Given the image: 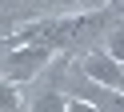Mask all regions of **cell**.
I'll return each mask as SVG.
<instances>
[{
	"instance_id": "cell-1",
	"label": "cell",
	"mask_w": 124,
	"mask_h": 112,
	"mask_svg": "<svg viewBox=\"0 0 124 112\" xmlns=\"http://www.w3.org/2000/svg\"><path fill=\"white\" fill-rule=\"evenodd\" d=\"M112 32V12L108 8H92V12H64V16H36L24 28H12L4 48L20 44H44V48H88L92 40Z\"/></svg>"
},
{
	"instance_id": "cell-2",
	"label": "cell",
	"mask_w": 124,
	"mask_h": 112,
	"mask_svg": "<svg viewBox=\"0 0 124 112\" xmlns=\"http://www.w3.org/2000/svg\"><path fill=\"white\" fill-rule=\"evenodd\" d=\"M52 60V48L44 44H20V48H4V84H28L44 64Z\"/></svg>"
},
{
	"instance_id": "cell-3",
	"label": "cell",
	"mask_w": 124,
	"mask_h": 112,
	"mask_svg": "<svg viewBox=\"0 0 124 112\" xmlns=\"http://www.w3.org/2000/svg\"><path fill=\"white\" fill-rule=\"evenodd\" d=\"M80 76L88 80V84H100V88H112V92H124V64L112 60L108 52H84Z\"/></svg>"
},
{
	"instance_id": "cell-4",
	"label": "cell",
	"mask_w": 124,
	"mask_h": 112,
	"mask_svg": "<svg viewBox=\"0 0 124 112\" xmlns=\"http://www.w3.org/2000/svg\"><path fill=\"white\" fill-rule=\"evenodd\" d=\"M32 112H72V100H68L60 88H44V92H36Z\"/></svg>"
},
{
	"instance_id": "cell-5",
	"label": "cell",
	"mask_w": 124,
	"mask_h": 112,
	"mask_svg": "<svg viewBox=\"0 0 124 112\" xmlns=\"http://www.w3.org/2000/svg\"><path fill=\"white\" fill-rule=\"evenodd\" d=\"M92 100H96L100 112H124V92H112V88L92 84Z\"/></svg>"
},
{
	"instance_id": "cell-6",
	"label": "cell",
	"mask_w": 124,
	"mask_h": 112,
	"mask_svg": "<svg viewBox=\"0 0 124 112\" xmlns=\"http://www.w3.org/2000/svg\"><path fill=\"white\" fill-rule=\"evenodd\" d=\"M104 52L112 56V60H120V64H124V20H116V24H112V32L104 36Z\"/></svg>"
},
{
	"instance_id": "cell-7",
	"label": "cell",
	"mask_w": 124,
	"mask_h": 112,
	"mask_svg": "<svg viewBox=\"0 0 124 112\" xmlns=\"http://www.w3.org/2000/svg\"><path fill=\"white\" fill-rule=\"evenodd\" d=\"M36 4H40V8H44V12H48V16H52V8H56V16H64L68 8H84V12H88V4L96 8L100 0H36Z\"/></svg>"
},
{
	"instance_id": "cell-8",
	"label": "cell",
	"mask_w": 124,
	"mask_h": 112,
	"mask_svg": "<svg viewBox=\"0 0 124 112\" xmlns=\"http://www.w3.org/2000/svg\"><path fill=\"white\" fill-rule=\"evenodd\" d=\"M4 112H16V88L4 84Z\"/></svg>"
},
{
	"instance_id": "cell-9",
	"label": "cell",
	"mask_w": 124,
	"mask_h": 112,
	"mask_svg": "<svg viewBox=\"0 0 124 112\" xmlns=\"http://www.w3.org/2000/svg\"><path fill=\"white\" fill-rule=\"evenodd\" d=\"M72 112H100V108H88L84 100H72Z\"/></svg>"
}]
</instances>
